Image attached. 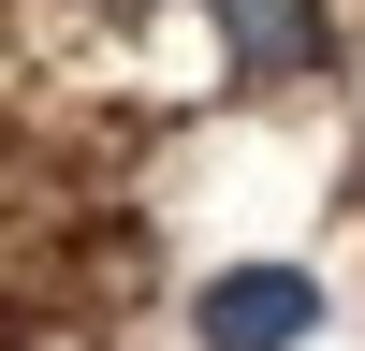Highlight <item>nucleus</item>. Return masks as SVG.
Segmentation results:
<instances>
[{
    "label": "nucleus",
    "mask_w": 365,
    "mask_h": 351,
    "mask_svg": "<svg viewBox=\"0 0 365 351\" xmlns=\"http://www.w3.org/2000/svg\"><path fill=\"white\" fill-rule=\"evenodd\" d=\"M190 337L205 351H307L322 337V278L307 263H220L190 292Z\"/></svg>",
    "instance_id": "obj_1"
},
{
    "label": "nucleus",
    "mask_w": 365,
    "mask_h": 351,
    "mask_svg": "<svg viewBox=\"0 0 365 351\" xmlns=\"http://www.w3.org/2000/svg\"><path fill=\"white\" fill-rule=\"evenodd\" d=\"M234 44V73H322L336 58V29H322V0H205Z\"/></svg>",
    "instance_id": "obj_2"
}]
</instances>
